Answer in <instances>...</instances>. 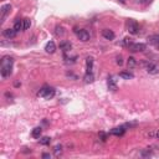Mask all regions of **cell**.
Segmentation results:
<instances>
[{
    "label": "cell",
    "instance_id": "obj_10",
    "mask_svg": "<svg viewBox=\"0 0 159 159\" xmlns=\"http://www.w3.org/2000/svg\"><path fill=\"white\" fill-rule=\"evenodd\" d=\"M102 36L104 37L106 40H113L114 39V32L110 30V29H104V30H102Z\"/></svg>",
    "mask_w": 159,
    "mask_h": 159
},
{
    "label": "cell",
    "instance_id": "obj_14",
    "mask_svg": "<svg viewBox=\"0 0 159 159\" xmlns=\"http://www.w3.org/2000/svg\"><path fill=\"white\" fill-rule=\"evenodd\" d=\"M86 66H87V73H93L92 72V66H93V58L92 57H87L86 60Z\"/></svg>",
    "mask_w": 159,
    "mask_h": 159
},
{
    "label": "cell",
    "instance_id": "obj_8",
    "mask_svg": "<svg viewBox=\"0 0 159 159\" xmlns=\"http://www.w3.org/2000/svg\"><path fill=\"white\" fill-rule=\"evenodd\" d=\"M128 49L131 50L132 52H142V51H144V50H145V45L140 44V42L139 44H132Z\"/></svg>",
    "mask_w": 159,
    "mask_h": 159
},
{
    "label": "cell",
    "instance_id": "obj_7",
    "mask_svg": "<svg viewBox=\"0 0 159 159\" xmlns=\"http://www.w3.org/2000/svg\"><path fill=\"white\" fill-rule=\"evenodd\" d=\"M147 72L150 75H157L159 73V65L153 64V62H149L147 65Z\"/></svg>",
    "mask_w": 159,
    "mask_h": 159
},
{
    "label": "cell",
    "instance_id": "obj_9",
    "mask_svg": "<svg viewBox=\"0 0 159 159\" xmlns=\"http://www.w3.org/2000/svg\"><path fill=\"white\" fill-rule=\"evenodd\" d=\"M16 34H18V31L15 30L14 27L12 29H5V30L3 31V35H4V37H6V39H14V37L16 36Z\"/></svg>",
    "mask_w": 159,
    "mask_h": 159
},
{
    "label": "cell",
    "instance_id": "obj_25",
    "mask_svg": "<svg viewBox=\"0 0 159 159\" xmlns=\"http://www.w3.org/2000/svg\"><path fill=\"white\" fill-rule=\"evenodd\" d=\"M117 64H118L119 66H121V65H123V60H122V56H118V57H117Z\"/></svg>",
    "mask_w": 159,
    "mask_h": 159
},
{
    "label": "cell",
    "instance_id": "obj_13",
    "mask_svg": "<svg viewBox=\"0 0 159 159\" xmlns=\"http://www.w3.org/2000/svg\"><path fill=\"white\" fill-rule=\"evenodd\" d=\"M108 88H110L111 91H116L117 90V82L114 77H108Z\"/></svg>",
    "mask_w": 159,
    "mask_h": 159
},
{
    "label": "cell",
    "instance_id": "obj_22",
    "mask_svg": "<svg viewBox=\"0 0 159 159\" xmlns=\"http://www.w3.org/2000/svg\"><path fill=\"white\" fill-rule=\"evenodd\" d=\"M119 76L124 78V80H129V78H133V75L132 73H129V72H121L119 73Z\"/></svg>",
    "mask_w": 159,
    "mask_h": 159
},
{
    "label": "cell",
    "instance_id": "obj_4",
    "mask_svg": "<svg viewBox=\"0 0 159 159\" xmlns=\"http://www.w3.org/2000/svg\"><path fill=\"white\" fill-rule=\"evenodd\" d=\"M10 11H11V5H10V4H6V5H3L1 6V9H0V14H1V16H0V20H1V24L5 21L6 16L10 14Z\"/></svg>",
    "mask_w": 159,
    "mask_h": 159
},
{
    "label": "cell",
    "instance_id": "obj_6",
    "mask_svg": "<svg viewBox=\"0 0 159 159\" xmlns=\"http://www.w3.org/2000/svg\"><path fill=\"white\" fill-rule=\"evenodd\" d=\"M128 125H121V127H116V128H113L111 131V134H113V136H117V137H119V136H123L124 133H125V131H127V128Z\"/></svg>",
    "mask_w": 159,
    "mask_h": 159
},
{
    "label": "cell",
    "instance_id": "obj_2",
    "mask_svg": "<svg viewBox=\"0 0 159 159\" xmlns=\"http://www.w3.org/2000/svg\"><path fill=\"white\" fill-rule=\"evenodd\" d=\"M56 91L53 87H49V86H45L42 87L39 92H37V96H40V97H44L45 99H51L53 96H55Z\"/></svg>",
    "mask_w": 159,
    "mask_h": 159
},
{
    "label": "cell",
    "instance_id": "obj_12",
    "mask_svg": "<svg viewBox=\"0 0 159 159\" xmlns=\"http://www.w3.org/2000/svg\"><path fill=\"white\" fill-rule=\"evenodd\" d=\"M148 42L159 49V35H152L148 37Z\"/></svg>",
    "mask_w": 159,
    "mask_h": 159
},
{
    "label": "cell",
    "instance_id": "obj_15",
    "mask_svg": "<svg viewBox=\"0 0 159 159\" xmlns=\"http://www.w3.org/2000/svg\"><path fill=\"white\" fill-rule=\"evenodd\" d=\"M71 47H72V45H71L69 41H64V42H61L60 44V49L62 50V51H65V52H67L71 50Z\"/></svg>",
    "mask_w": 159,
    "mask_h": 159
},
{
    "label": "cell",
    "instance_id": "obj_3",
    "mask_svg": "<svg viewBox=\"0 0 159 159\" xmlns=\"http://www.w3.org/2000/svg\"><path fill=\"white\" fill-rule=\"evenodd\" d=\"M127 30H128L129 34L137 35L138 32H139V25H138L137 21H134V20H128V23H127Z\"/></svg>",
    "mask_w": 159,
    "mask_h": 159
},
{
    "label": "cell",
    "instance_id": "obj_24",
    "mask_svg": "<svg viewBox=\"0 0 159 159\" xmlns=\"http://www.w3.org/2000/svg\"><path fill=\"white\" fill-rule=\"evenodd\" d=\"M64 27H62V26H57L56 27V31H55V34L57 35V36H62V35H64Z\"/></svg>",
    "mask_w": 159,
    "mask_h": 159
},
{
    "label": "cell",
    "instance_id": "obj_17",
    "mask_svg": "<svg viewBox=\"0 0 159 159\" xmlns=\"http://www.w3.org/2000/svg\"><path fill=\"white\" fill-rule=\"evenodd\" d=\"M14 29H15L16 31L24 30V21H23V20H18V21L14 24Z\"/></svg>",
    "mask_w": 159,
    "mask_h": 159
},
{
    "label": "cell",
    "instance_id": "obj_31",
    "mask_svg": "<svg viewBox=\"0 0 159 159\" xmlns=\"http://www.w3.org/2000/svg\"><path fill=\"white\" fill-rule=\"evenodd\" d=\"M1 1H4V0H1Z\"/></svg>",
    "mask_w": 159,
    "mask_h": 159
},
{
    "label": "cell",
    "instance_id": "obj_1",
    "mask_svg": "<svg viewBox=\"0 0 159 159\" xmlns=\"http://www.w3.org/2000/svg\"><path fill=\"white\" fill-rule=\"evenodd\" d=\"M12 65H14V60L10 56H4L1 60V66H0V71H1V76L4 78L9 77L12 72Z\"/></svg>",
    "mask_w": 159,
    "mask_h": 159
},
{
    "label": "cell",
    "instance_id": "obj_30",
    "mask_svg": "<svg viewBox=\"0 0 159 159\" xmlns=\"http://www.w3.org/2000/svg\"><path fill=\"white\" fill-rule=\"evenodd\" d=\"M119 1L122 3V4H124V3H125V0H119Z\"/></svg>",
    "mask_w": 159,
    "mask_h": 159
},
{
    "label": "cell",
    "instance_id": "obj_21",
    "mask_svg": "<svg viewBox=\"0 0 159 159\" xmlns=\"http://www.w3.org/2000/svg\"><path fill=\"white\" fill-rule=\"evenodd\" d=\"M50 142H51V138H50V137H44V138H41V139H40V144L47 145V144H50Z\"/></svg>",
    "mask_w": 159,
    "mask_h": 159
},
{
    "label": "cell",
    "instance_id": "obj_16",
    "mask_svg": "<svg viewBox=\"0 0 159 159\" xmlns=\"http://www.w3.org/2000/svg\"><path fill=\"white\" fill-rule=\"evenodd\" d=\"M41 133H42V129H41V127H36V128L32 129L31 136L34 137V138H40L41 137Z\"/></svg>",
    "mask_w": 159,
    "mask_h": 159
},
{
    "label": "cell",
    "instance_id": "obj_26",
    "mask_svg": "<svg viewBox=\"0 0 159 159\" xmlns=\"http://www.w3.org/2000/svg\"><path fill=\"white\" fill-rule=\"evenodd\" d=\"M142 156H143V157H150V156H152V152H149V150H148V152H143V153H142Z\"/></svg>",
    "mask_w": 159,
    "mask_h": 159
},
{
    "label": "cell",
    "instance_id": "obj_27",
    "mask_svg": "<svg viewBox=\"0 0 159 159\" xmlns=\"http://www.w3.org/2000/svg\"><path fill=\"white\" fill-rule=\"evenodd\" d=\"M42 158H51V156H50L49 153H44L42 154Z\"/></svg>",
    "mask_w": 159,
    "mask_h": 159
},
{
    "label": "cell",
    "instance_id": "obj_28",
    "mask_svg": "<svg viewBox=\"0 0 159 159\" xmlns=\"http://www.w3.org/2000/svg\"><path fill=\"white\" fill-rule=\"evenodd\" d=\"M142 3H143V4H148V3H150V0H142Z\"/></svg>",
    "mask_w": 159,
    "mask_h": 159
},
{
    "label": "cell",
    "instance_id": "obj_18",
    "mask_svg": "<svg viewBox=\"0 0 159 159\" xmlns=\"http://www.w3.org/2000/svg\"><path fill=\"white\" fill-rule=\"evenodd\" d=\"M127 65H128V69H133V67H134V66L137 65L136 58H134V57H129L128 61H127Z\"/></svg>",
    "mask_w": 159,
    "mask_h": 159
},
{
    "label": "cell",
    "instance_id": "obj_19",
    "mask_svg": "<svg viewBox=\"0 0 159 159\" xmlns=\"http://www.w3.org/2000/svg\"><path fill=\"white\" fill-rule=\"evenodd\" d=\"M93 80H95L93 73H87V72H86V75H85V82H86V83L93 82Z\"/></svg>",
    "mask_w": 159,
    "mask_h": 159
},
{
    "label": "cell",
    "instance_id": "obj_29",
    "mask_svg": "<svg viewBox=\"0 0 159 159\" xmlns=\"http://www.w3.org/2000/svg\"><path fill=\"white\" fill-rule=\"evenodd\" d=\"M156 136H157V138H158V139H159V131L156 133Z\"/></svg>",
    "mask_w": 159,
    "mask_h": 159
},
{
    "label": "cell",
    "instance_id": "obj_5",
    "mask_svg": "<svg viewBox=\"0 0 159 159\" xmlns=\"http://www.w3.org/2000/svg\"><path fill=\"white\" fill-rule=\"evenodd\" d=\"M77 32V37H78V40L80 41H82V42H87V41L90 40V34H88V31L87 30H75Z\"/></svg>",
    "mask_w": 159,
    "mask_h": 159
},
{
    "label": "cell",
    "instance_id": "obj_11",
    "mask_svg": "<svg viewBox=\"0 0 159 159\" xmlns=\"http://www.w3.org/2000/svg\"><path fill=\"white\" fill-rule=\"evenodd\" d=\"M45 51L47 52V53H53V52H55V51H56V45H55V42H53V41H50V42L46 44Z\"/></svg>",
    "mask_w": 159,
    "mask_h": 159
},
{
    "label": "cell",
    "instance_id": "obj_23",
    "mask_svg": "<svg viewBox=\"0 0 159 159\" xmlns=\"http://www.w3.org/2000/svg\"><path fill=\"white\" fill-rule=\"evenodd\" d=\"M23 21H24V30H27V29L31 26V21H30V19H24Z\"/></svg>",
    "mask_w": 159,
    "mask_h": 159
},
{
    "label": "cell",
    "instance_id": "obj_20",
    "mask_svg": "<svg viewBox=\"0 0 159 159\" xmlns=\"http://www.w3.org/2000/svg\"><path fill=\"white\" fill-rule=\"evenodd\" d=\"M53 153H55V156H60V154L62 153V145L57 144L53 147Z\"/></svg>",
    "mask_w": 159,
    "mask_h": 159
}]
</instances>
